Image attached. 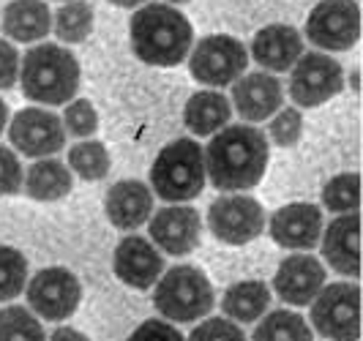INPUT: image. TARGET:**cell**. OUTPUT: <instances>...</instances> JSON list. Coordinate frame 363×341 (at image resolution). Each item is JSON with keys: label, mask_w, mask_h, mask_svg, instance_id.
Wrapping results in <instances>:
<instances>
[{"label": "cell", "mask_w": 363, "mask_h": 341, "mask_svg": "<svg viewBox=\"0 0 363 341\" xmlns=\"http://www.w3.org/2000/svg\"><path fill=\"white\" fill-rule=\"evenodd\" d=\"M361 178L358 172H345L325 183L323 189V205L333 213H355L361 202Z\"/></svg>", "instance_id": "28"}, {"label": "cell", "mask_w": 363, "mask_h": 341, "mask_svg": "<svg viewBox=\"0 0 363 341\" xmlns=\"http://www.w3.org/2000/svg\"><path fill=\"white\" fill-rule=\"evenodd\" d=\"M311 44L330 52L352 50L361 36V11L355 0H320L306 19Z\"/></svg>", "instance_id": "8"}, {"label": "cell", "mask_w": 363, "mask_h": 341, "mask_svg": "<svg viewBox=\"0 0 363 341\" xmlns=\"http://www.w3.org/2000/svg\"><path fill=\"white\" fill-rule=\"evenodd\" d=\"M358 233H361V218L358 213H342L330 221V227L325 230L323 237V257L328 259V265L355 279L361 262H358Z\"/></svg>", "instance_id": "19"}, {"label": "cell", "mask_w": 363, "mask_h": 341, "mask_svg": "<svg viewBox=\"0 0 363 341\" xmlns=\"http://www.w3.org/2000/svg\"><path fill=\"white\" fill-rule=\"evenodd\" d=\"M99 126V115L88 99H77L63 112V128L72 137H91Z\"/></svg>", "instance_id": "31"}, {"label": "cell", "mask_w": 363, "mask_h": 341, "mask_svg": "<svg viewBox=\"0 0 363 341\" xmlns=\"http://www.w3.org/2000/svg\"><path fill=\"white\" fill-rule=\"evenodd\" d=\"M194 44V28L169 3H145L131 17V47L150 66H178Z\"/></svg>", "instance_id": "2"}, {"label": "cell", "mask_w": 363, "mask_h": 341, "mask_svg": "<svg viewBox=\"0 0 363 341\" xmlns=\"http://www.w3.org/2000/svg\"><path fill=\"white\" fill-rule=\"evenodd\" d=\"M128 341H183V336L178 328L167 325L164 320H145L128 336Z\"/></svg>", "instance_id": "35"}, {"label": "cell", "mask_w": 363, "mask_h": 341, "mask_svg": "<svg viewBox=\"0 0 363 341\" xmlns=\"http://www.w3.org/2000/svg\"><path fill=\"white\" fill-rule=\"evenodd\" d=\"M205 150V178L221 191L255 189L268 167V140L252 123L224 126Z\"/></svg>", "instance_id": "1"}, {"label": "cell", "mask_w": 363, "mask_h": 341, "mask_svg": "<svg viewBox=\"0 0 363 341\" xmlns=\"http://www.w3.org/2000/svg\"><path fill=\"white\" fill-rule=\"evenodd\" d=\"M22 164H19L17 153L11 147H3L0 145V197H9V194H17L22 189Z\"/></svg>", "instance_id": "34"}, {"label": "cell", "mask_w": 363, "mask_h": 341, "mask_svg": "<svg viewBox=\"0 0 363 341\" xmlns=\"http://www.w3.org/2000/svg\"><path fill=\"white\" fill-rule=\"evenodd\" d=\"M252 55L268 72H287L303 55V38L292 25H268L252 41Z\"/></svg>", "instance_id": "20"}, {"label": "cell", "mask_w": 363, "mask_h": 341, "mask_svg": "<svg viewBox=\"0 0 363 341\" xmlns=\"http://www.w3.org/2000/svg\"><path fill=\"white\" fill-rule=\"evenodd\" d=\"M104 211H107L112 227L137 230L153 213V191L143 180H121L107 191Z\"/></svg>", "instance_id": "18"}, {"label": "cell", "mask_w": 363, "mask_h": 341, "mask_svg": "<svg viewBox=\"0 0 363 341\" xmlns=\"http://www.w3.org/2000/svg\"><path fill=\"white\" fill-rule=\"evenodd\" d=\"M189 341H246V336L233 320L211 317V320H205L191 330Z\"/></svg>", "instance_id": "33"}, {"label": "cell", "mask_w": 363, "mask_h": 341, "mask_svg": "<svg viewBox=\"0 0 363 341\" xmlns=\"http://www.w3.org/2000/svg\"><path fill=\"white\" fill-rule=\"evenodd\" d=\"M153 303L172 323H194L213 308V287L194 265H175L156 281Z\"/></svg>", "instance_id": "5"}, {"label": "cell", "mask_w": 363, "mask_h": 341, "mask_svg": "<svg viewBox=\"0 0 363 341\" xmlns=\"http://www.w3.org/2000/svg\"><path fill=\"white\" fill-rule=\"evenodd\" d=\"M252 341H314V336H311V328L306 325V320L298 311L279 308L257 325Z\"/></svg>", "instance_id": "25"}, {"label": "cell", "mask_w": 363, "mask_h": 341, "mask_svg": "<svg viewBox=\"0 0 363 341\" xmlns=\"http://www.w3.org/2000/svg\"><path fill=\"white\" fill-rule=\"evenodd\" d=\"M345 88L342 66L323 52L301 55L290 74V96L298 107H320Z\"/></svg>", "instance_id": "9"}, {"label": "cell", "mask_w": 363, "mask_h": 341, "mask_svg": "<svg viewBox=\"0 0 363 341\" xmlns=\"http://www.w3.org/2000/svg\"><path fill=\"white\" fill-rule=\"evenodd\" d=\"M50 341H91L85 333H79V330H74V328H55V333H52V339Z\"/></svg>", "instance_id": "37"}, {"label": "cell", "mask_w": 363, "mask_h": 341, "mask_svg": "<svg viewBox=\"0 0 363 341\" xmlns=\"http://www.w3.org/2000/svg\"><path fill=\"white\" fill-rule=\"evenodd\" d=\"M52 28L60 41L79 44L91 36L93 30V6L88 0H69L66 6L57 9L52 17Z\"/></svg>", "instance_id": "26"}, {"label": "cell", "mask_w": 363, "mask_h": 341, "mask_svg": "<svg viewBox=\"0 0 363 341\" xmlns=\"http://www.w3.org/2000/svg\"><path fill=\"white\" fill-rule=\"evenodd\" d=\"M0 341H44V328L25 306H9L0 311Z\"/></svg>", "instance_id": "27"}, {"label": "cell", "mask_w": 363, "mask_h": 341, "mask_svg": "<svg viewBox=\"0 0 363 341\" xmlns=\"http://www.w3.org/2000/svg\"><path fill=\"white\" fill-rule=\"evenodd\" d=\"M9 137H11L14 150H19L22 156L47 159L66 145V128H63V121L50 109L28 107L14 115L9 126Z\"/></svg>", "instance_id": "12"}, {"label": "cell", "mask_w": 363, "mask_h": 341, "mask_svg": "<svg viewBox=\"0 0 363 341\" xmlns=\"http://www.w3.org/2000/svg\"><path fill=\"white\" fill-rule=\"evenodd\" d=\"M323 235V213L311 202H292L271 216V237L284 249H314Z\"/></svg>", "instance_id": "17"}, {"label": "cell", "mask_w": 363, "mask_h": 341, "mask_svg": "<svg viewBox=\"0 0 363 341\" xmlns=\"http://www.w3.org/2000/svg\"><path fill=\"white\" fill-rule=\"evenodd\" d=\"M79 301H82V287L77 276L66 268H44L28 281V303L33 314L50 323L69 320Z\"/></svg>", "instance_id": "11"}, {"label": "cell", "mask_w": 363, "mask_h": 341, "mask_svg": "<svg viewBox=\"0 0 363 341\" xmlns=\"http://www.w3.org/2000/svg\"><path fill=\"white\" fill-rule=\"evenodd\" d=\"M28 284V259L11 246H0V303L17 298Z\"/></svg>", "instance_id": "30"}, {"label": "cell", "mask_w": 363, "mask_h": 341, "mask_svg": "<svg viewBox=\"0 0 363 341\" xmlns=\"http://www.w3.org/2000/svg\"><path fill=\"white\" fill-rule=\"evenodd\" d=\"M22 93L36 104H66L79 90V63L60 44H36L22 57Z\"/></svg>", "instance_id": "3"}, {"label": "cell", "mask_w": 363, "mask_h": 341, "mask_svg": "<svg viewBox=\"0 0 363 341\" xmlns=\"http://www.w3.org/2000/svg\"><path fill=\"white\" fill-rule=\"evenodd\" d=\"M205 150L194 140H175L150 167L153 194L164 202H189L205 189Z\"/></svg>", "instance_id": "4"}, {"label": "cell", "mask_w": 363, "mask_h": 341, "mask_svg": "<svg viewBox=\"0 0 363 341\" xmlns=\"http://www.w3.org/2000/svg\"><path fill=\"white\" fill-rule=\"evenodd\" d=\"M281 101H284V88L268 72L246 74L233 82V107L249 123H259L276 115Z\"/></svg>", "instance_id": "16"}, {"label": "cell", "mask_w": 363, "mask_h": 341, "mask_svg": "<svg viewBox=\"0 0 363 341\" xmlns=\"http://www.w3.org/2000/svg\"><path fill=\"white\" fill-rule=\"evenodd\" d=\"M112 6H121V9H134V6H143L145 0H109Z\"/></svg>", "instance_id": "38"}, {"label": "cell", "mask_w": 363, "mask_h": 341, "mask_svg": "<svg viewBox=\"0 0 363 341\" xmlns=\"http://www.w3.org/2000/svg\"><path fill=\"white\" fill-rule=\"evenodd\" d=\"M167 3H189V0H167Z\"/></svg>", "instance_id": "41"}, {"label": "cell", "mask_w": 363, "mask_h": 341, "mask_svg": "<svg viewBox=\"0 0 363 341\" xmlns=\"http://www.w3.org/2000/svg\"><path fill=\"white\" fill-rule=\"evenodd\" d=\"M325 287V268L317 257L311 254H292L281 259V265L273 276L276 295L290 306H309L320 289Z\"/></svg>", "instance_id": "14"}, {"label": "cell", "mask_w": 363, "mask_h": 341, "mask_svg": "<svg viewBox=\"0 0 363 341\" xmlns=\"http://www.w3.org/2000/svg\"><path fill=\"white\" fill-rule=\"evenodd\" d=\"M350 85H352V90H358V72H352V77H350Z\"/></svg>", "instance_id": "40"}, {"label": "cell", "mask_w": 363, "mask_h": 341, "mask_svg": "<svg viewBox=\"0 0 363 341\" xmlns=\"http://www.w3.org/2000/svg\"><path fill=\"white\" fill-rule=\"evenodd\" d=\"M271 306V289L262 281H238L224 292L221 308L235 323H255Z\"/></svg>", "instance_id": "24"}, {"label": "cell", "mask_w": 363, "mask_h": 341, "mask_svg": "<svg viewBox=\"0 0 363 341\" xmlns=\"http://www.w3.org/2000/svg\"><path fill=\"white\" fill-rule=\"evenodd\" d=\"M311 325L328 341H358L361 336V289L339 281L320 289L311 301Z\"/></svg>", "instance_id": "6"}, {"label": "cell", "mask_w": 363, "mask_h": 341, "mask_svg": "<svg viewBox=\"0 0 363 341\" xmlns=\"http://www.w3.org/2000/svg\"><path fill=\"white\" fill-rule=\"evenodd\" d=\"M3 30L14 41H41L52 30V11L44 0H11L3 9Z\"/></svg>", "instance_id": "21"}, {"label": "cell", "mask_w": 363, "mask_h": 341, "mask_svg": "<svg viewBox=\"0 0 363 341\" xmlns=\"http://www.w3.org/2000/svg\"><path fill=\"white\" fill-rule=\"evenodd\" d=\"M301 131H303V118L295 107L279 109L276 118L271 121V126H268V134L279 147H292L301 140Z\"/></svg>", "instance_id": "32"}, {"label": "cell", "mask_w": 363, "mask_h": 341, "mask_svg": "<svg viewBox=\"0 0 363 341\" xmlns=\"http://www.w3.org/2000/svg\"><path fill=\"white\" fill-rule=\"evenodd\" d=\"M246 66H249L246 47L235 36H224V33L205 36L202 41H197L189 57L191 77L211 88L233 85L235 79L243 77Z\"/></svg>", "instance_id": "7"}, {"label": "cell", "mask_w": 363, "mask_h": 341, "mask_svg": "<svg viewBox=\"0 0 363 341\" xmlns=\"http://www.w3.org/2000/svg\"><path fill=\"white\" fill-rule=\"evenodd\" d=\"M233 107L230 99L218 90H200L189 99V104L183 109V121L189 131H194L197 137H211L230 123Z\"/></svg>", "instance_id": "22"}, {"label": "cell", "mask_w": 363, "mask_h": 341, "mask_svg": "<svg viewBox=\"0 0 363 341\" xmlns=\"http://www.w3.org/2000/svg\"><path fill=\"white\" fill-rule=\"evenodd\" d=\"M69 164L82 180H101L109 172V153L101 142H77L69 150Z\"/></svg>", "instance_id": "29"}, {"label": "cell", "mask_w": 363, "mask_h": 341, "mask_svg": "<svg viewBox=\"0 0 363 341\" xmlns=\"http://www.w3.org/2000/svg\"><path fill=\"white\" fill-rule=\"evenodd\" d=\"M202 218L194 208L186 205H167L150 218V237L162 252L172 257L191 254L200 246Z\"/></svg>", "instance_id": "13"}, {"label": "cell", "mask_w": 363, "mask_h": 341, "mask_svg": "<svg viewBox=\"0 0 363 341\" xmlns=\"http://www.w3.org/2000/svg\"><path fill=\"white\" fill-rule=\"evenodd\" d=\"M19 77V55L14 44H9L6 38H0V90L14 88Z\"/></svg>", "instance_id": "36"}, {"label": "cell", "mask_w": 363, "mask_h": 341, "mask_svg": "<svg viewBox=\"0 0 363 341\" xmlns=\"http://www.w3.org/2000/svg\"><path fill=\"white\" fill-rule=\"evenodd\" d=\"M6 123H9V109H6V101L0 99V134H3Z\"/></svg>", "instance_id": "39"}, {"label": "cell", "mask_w": 363, "mask_h": 341, "mask_svg": "<svg viewBox=\"0 0 363 341\" xmlns=\"http://www.w3.org/2000/svg\"><path fill=\"white\" fill-rule=\"evenodd\" d=\"M208 227L213 237L230 246H243L265 230V211L255 197L224 194L208 208Z\"/></svg>", "instance_id": "10"}, {"label": "cell", "mask_w": 363, "mask_h": 341, "mask_svg": "<svg viewBox=\"0 0 363 341\" xmlns=\"http://www.w3.org/2000/svg\"><path fill=\"white\" fill-rule=\"evenodd\" d=\"M72 172L66 169V164H60L57 159H38L25 172V191H28V197L41 199V202L66 197L72 191Z\"/></svg>", "instance_id": "23"}, {"label": "cell", "mask_w": 363, "mask_h": 341, "mask_svg": "<svg viewBox=\"0 0 363 341\" xmlns=\"http://www.w3.org/2000/svg\"><path fill=\"white\" fill-rule=\"evenodd\" d=\"M115 276L134 289H147L159 281L164 273V259L159 249L143 235H128L115 246Z\"/></svg>", "instance_id": "15"}]
</instances>
